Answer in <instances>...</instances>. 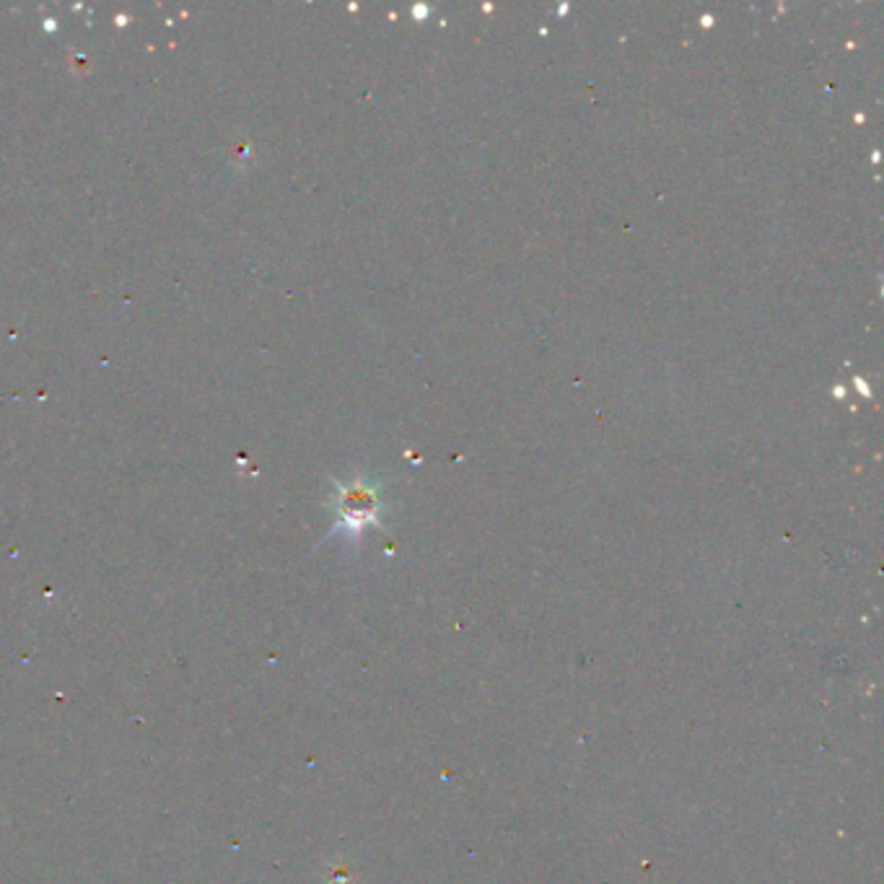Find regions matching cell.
I'll use <instances>...</instances> for the list:
<instances>
[{
  "label": "cell",
  "mask_w": 884,
  "mask_h": 884,
  "mask_svg": "<svg viewBox=\"0 0 884 884\" xmlns=\"http://www.w3.org/2000/svg\"><path fill=\"white\" fill-rule=\"evenodd\" d=\"M379 509V493L374 485H369L367 480H358L353 485L342 488L340 493V516L342 522L353 524V527H361L374 519Z\"/></svg>",
  "instance_id": "cell-1"
}]
</instances>
